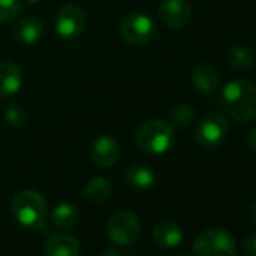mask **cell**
Listing matches in <instances>:
<instances>
[{
  "mask_svg": "<svg viewBox=\"0 0 256 256\" xmlns=\"http://www.w3.org/2000/svg\"><path fill=\"white\" fill-rule=\"evenodd\" d=\"M192 80H193L194 88L199 92L210 95V94H212V92H216L218 89L222 77H220L218 70L212 64L204 62V64H199L193 70Z\"/></svg>",
  "mask_w": 256,
  "mask_h": 256,
  "instance_id": "obj_13",
  "label": "cell"
},
{
  "mask_svg": "<svg viewBox=\"0 0 256 256\" xmlns=\"http://www.w3.org/2000/svg\"><path fill=\"white\" fill-rule=\"evenodd\" d=\"M229 122L222 113H210L200 119L194 130V140L205 150L218 148L228 136Z\"/></svg>",
  "mask_w": 256,
  "mask_h": 256,
  "instance_id": "obj_6",
  "label": "cell"
},
{
  "mask_svg": "<svg viewBox=\"0 0 256 256\" xmlns=\"http://www.w3.org/2000/svg\"><path fill=\"white\" fill-rule=\"evenodd\" d=\"M12 216L23 228L41 229L48 216L47 200L35 190H22L12 199Z\"/></svg>",
  "mask_w": 256,
  "mask_h": 256,
  "instance_id": "obj_2",
  "label": "cell"
},
{
  "mask_svg": "<svg viewBox=\"0 0 256 256\" xmlns=\"http://www.w3.org/2000/svg\"><path fill=\"white\" fill-rule=\"evenodd\" d=\"M184 238V230L178 222L163 220L152 230V241L157 247L163 250H170L181 244Z\"/></svg>",
  "mask_w": 256,
  "mask_h": 256,
  "instance_id": "obj_11",
  "label": "cell"
},
{
  "mask_svg": "<svg viewBox=\"0 0 256 256\" xmlns=\"http://www.w3.org/2000/svg\"><path fill=\"white\" fill-rule=\"evenodd\" d=\"M52 222L56 228H74L78 222V210L71 204H59L52 212Z\"/></svg>",
  "mask_w": 256,
  "mask_h": 256,
  "instance_id": "obj_19",
  "label": "cell"
},
{
  "mask_svg": "<svg viewBox=\"0 0 256 256\" xmlns=\"http://www.w3.org/2000/svg\"><path fill=\"white\" fill-rule=\"evenodd\" d=\"M23 76L18 65L5 60L0 62V96L8 98L16 95L22 88Z\"/></svg>",
  "mask_w": 256,
  "mask_h": 256,
  "instance_id": "obj_14",
  "label": "cell"
},
{
  "mask_svg": "<svg viewBox=\"0 0 256 256\" xmlns=\"http://www.w3.org/2000/svg\"><path fill=\"white\" fill-rule=\"evenodd\" d=\"M12 34H14L16 41L20 44H24V46L35 44L41 40V36L44 34V23L41 18L30 16V17L20 20L14 26Z\"/></svg>",
  "mask_w": 256,
  "mask_h": 256,
  "instance_id": "obj_15",
  "label": "cell"
},
{
  "mask_svg": "<svg viewBox=\"0 0 256 256\" xmlns=\"http://www.w3.org/2000/svg\"><path fill=\"white\" fill-rule=\"evenodd\" d=\"M80 241L68 234H56L46 240L44 252L47 256H80Z\"/></svg>",
  "mask_w": 256,
  "mask_h": 256,
  "instance_id": "obj_12",
  "label": "cell"
},
{
  "mask_svg": "<svg viewBox=\"0 0 256 256\" xmlns=\"http://www.w3.org/2000/svg\"><path fill=\"white\" fill-rule=\"evenodd\" d=\"M175 142L174 128L162 119H150L144 122L136 132V145L140 151L160 156L168 152Z\"/></svg>",
  "mask_w": 256,
  "mask_h": 256,
  "instance_id": "obj_3",
  "label": "cell"
},
{
  "mask_svg": "<svg viewBox=\"0 0 256 256\" xmlns=\"http://www.w3.org/2000/svg\"><path fill=\"white\" fill-rule=\"evenodd\" d=\"M158 16L168 28L182 29L192 20V8L186 0H163Z\"/></svg>",
  "mask_w": 256,
  "mask_h": 256,
  "instance_id": "obj_9",
  "label": "cell"
},
{
  "mask_svg": "<svg viewBox=\"0 0 256 256\" xmlns=\"http://www.w3.org/2000/svg\"><path fill=\"white\" fill-rule=\"evenodd\" d=\"M86 26L84 11L74 4L62 6L54 17V29L64 40H74L82 35Z\"/></svg>",
  "mask_w": 256,
  "mask_h": 256,
  "instance_id": "obj_8",
  "label": "cell"
},
{
  "mask_svg": "<svg viewBox=\"0 0 256 256\" xmlns=\"http://www.w3.org/2000/svg\"><path fill=\"white\" fill-rule=\"evenodd\" d=\"M119 35L128 44L144 46L157 36V26L150 16L142 12H130L119 23Z\"/></svg>",
  "mask_w": 256,
  "mask_h": 256,
  "instance_id": "obj_5",
  "label": "cell"
},
{
  "mask_svg": "<svg viewBox=\"0 0 256 256\" xmlns=\"http://www.w3.org/2000/svg\"><path fill=\"white\" fill-rule=\"evenodd\" d=\"M125 181L133 190L148 192L156 186L157 176L152 172V169H150V168H146L144 164H136V166H132L130 169L126 170Z\"/></svg>",
  "mask_w": 256,
  "mask_h": 256,
  "instance_id": "obj_16",
  "label": "cell"
},
{
  "mask_svg": "<svg viewBox=\"0 0 256 256\" xmlns=\"http://www.w3.org/2000/svg\"><path fill=\"white\" fill-rule=\"evenodd\" d=\"M120 157L119 144L110 136H100L94 140L90 146V158L98 168H112L118 163Z\"/></svg>",
  "mask_w": 256,
  "mask_h": 256,
  "instance_id": "obj_10",
  "label": "cell"
},
{
  "mask_svg": "<svg viewBox=\"0 0 256 256\" xmlns=\"http://www.w3.org/2000/svg\"><path fill=\"white\" fill-rule=\"evenodd\" d=\"M193 252L196 256H235L236 246L230 232L211 228L196 236Z\"/></svg>",
  "mask_w": 256,
  "mask_h": 256,
  "instance_id": "obj_4",
  "label": "cell"
},
{
  "mask_svg": "<svg viewBox=\"0 0 256 256\" xmlns=\"http://www.w3.org/2000/svg\"><path fill=\"white\" fill-rule=\"evenodd\" d=\"M113 187L108 180L104 176H95L89 180L83 188V198L90 204H102L110 199Z\"/></svg>",
  "mask_w": 256,
  "mask_h": 256,
  "instance_id": "obj_17",
  "label": "cell"
},
{
  "mask_svg": "<svg viewBox=\"0 0 256 256\" xmlns=\"http://www.w3.org/2000/svg\"><path fill=\"white\" fill-rule=\"evenodd\" d=\"M196 112L190 104H178L170 113V122L176 128H187L194 122Z\"/></svg>",
  "mask_w": 256,
  "mask_h": 256,
  "instance_id": "obj_20",
  "label": "cell"
},
{
  "mask_svg": "<svg viewBox=\"0 0 256 256\" xmlns=\"http://www.w3.org/2000/svg\"><path fill=\"white\" fill-rule=\"evenodd\" d=\"M226 64L235 71H247L253 65V54L242 46H234L226 52Z\"/></svg>",
  "mask_w": 256,
  "mask_h": 256,
  "instance_id": "obj_18",
  "label": "cell"
},
{
  "mask_svg": "<svg viewBox=\"0 0 256 256\" xmlns=\"http://www.w3.org/2000/svg\"><path fill=\"white\" fill-rule=\"evenodd\" d=\"M140 234V223L134 212L128 210L116 211L107 222V235L118 246L133 244Z\"/></svg>",
  "mask_w": 256,
  "mask_h": 256,
  "instance_id": "obj_7",
  "label": "cell"
},
{
  "mask_svg": "<svg viewBox=\"0 0 256 256\" xmlns=\"http://www.w3.org/2000/svg\"><path fill=\"white\" fill-rule=\"evenodd\" d=\"M100 256H122V254L114 248H106L100 253Z\"/></svg>",
  "mask_w": 256,
  "mask_h": 256,
  "instance_id": "obj_25",
  "label": "cell"
},
{
  "mask_svg": "<svg viewBox=\"0 0 256 256\" xmlns=\"http://www.w3.org/2000/svg\"><path fill=\"white\" fill-rule=\"evenodd\" d=\"M242 248L244 253L248 256H256V230L250 232L242 240Z\"/></svg>",
  "mask_w": 256,
  "mask_h": 256,
  "instance_id": "obj_23",
  "label": "cell"
},
{
  "mask_svg": "<svg viewBox=\"0 0 256 256\" xmlns=\"http://www.w3.org/2000/svg\"><path fill=\"white\" fill-rule=\"evenodd\" d=\"M250 214H252V218L254 220V223H256V200L252 204V208H250Z\"/></svg>",
  "mask_w": 256,
  "mask_h": 256,
  "instance_id": "obj_26",
  "label": "cell"
},
{
  "mask_svg": "<svg viewBox=\"0 0 256 256\" xmlns=\"http://www.w3.org/2000/svg\"><path fill=\"white\" fill-rule=\"evenodd\" d=\"M5 118H6V120H8L11 125H23V124L26 122V113H24L23 108L18 107L17 104L10 106V107L6 108Z\"/></svg>",
  "mask_w": 256,
  "mask_h": 256,
  "instance_id": "obj_22",
  "label": "cell"
},
{
  "mask_svg": "<svg viewBox=\"0 0 256 256\" xmlns=\"http://www.w3.org/2000/svg\"><path fill=\"white\" fill-rule=\"evenodd\" d=\"M22 14L20 0H0V23H10Z\"/></svg>",
  "mask_w": 256,
  "mask_h": 256,
  "instance_id": "obj_21",
  "label": "cell"
},
{
  "mask_svg": "<svg viewBox=\"0 0 256 256\" xmlns=\"http://www.w3.org/2000/svg\"><path fill=\"white\" fill-rule=\"evenodd\" d=\"M28 2H29V4H40L41 0H28Z\"/></svg>",
  "mask_w": 256,
  "mask_h": 256,
  "instance_id": "obj_27",
  "label": "cell"
},
{
  "mask_svg": "<svg viewBox=\"0 0 256 256\" xmlns=\"http://www.w3.org/2000/svg\"><path fill=\"white\" fill-rule=\"evenodd\" d=\"M246 145H247V148H248L252 152H256V126L247 134V138H246Z\"/></svg>",
  "mask_w": 256,
  "mask_h": 256,
  "instance_id": "obj_24",
  "label": "cell"
},
{
  "mask_svg": "<svg viewBox=\"0 0 256 256\" xmlns=\"http://www.w3.org/2000/svg\"><path fill=\"white\" fill-rule=\"evenodd\" d=\"M222 106L238 122L256 118V86L248 80H232L222 90Z\"/></svg>",
  "mask_w": 256,
  "mask_h": 256,
  "instance_id": "obj_1",
  "label": "cell"
},
{
  "mask_svg": "<svg viewBox=\"0 0 256 256\" xmlns=\"http://www.w3.org/2000/svg\"><path fill=\"white\" fill-rule=\"evenodd\" d=\"M178 256H190V254H186V253H182V254H178Z\"/></svg>",
  "mask_w": 256,
  "mask_h": 256,
  "instance_id": "obj_28",
  "label": "cell"
}]
</instances>
